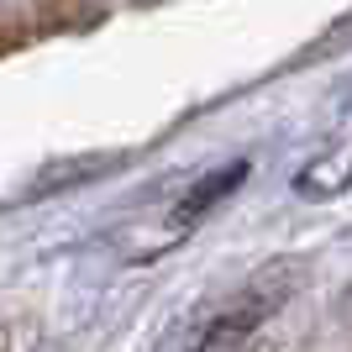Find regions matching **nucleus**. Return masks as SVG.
Listing matches in <instances>:
<instances>
[{
	"label": "nucleus",
	"mask_w": 352,
	"mask_h": 352,
	"mask_svg": "<svg viewBox=\"0 0 352 352\" xmlns=\"http://www.w3.org/2000/svg\"><path fill=\"white\" fill-rule=\"evenodd\" d=\"M242 179H248V158H236V163H226V168H216L210 179H200V184L174 206V232H184V226H195L200 216H210V210H216Z\"/></svg>",
	"instance_id": "obj_1"
},
{
	"label": "nucleus",
	"mask_w": 352,
	"mask_h": 352,
	"mask_svg": "<svg viewBox=\"0 0 352 352\" xmlns=\"http://www.w3.org/2000/svg\"><path fill=\"white\" fill-rule=\"evenodd\" d=\"M263 316H268V300H248V305L226 310V316H216V321L206 326V337L195 342V352H242Z\"/></svg>",
	"instance_id": "obj_2"
}]
</instances>
